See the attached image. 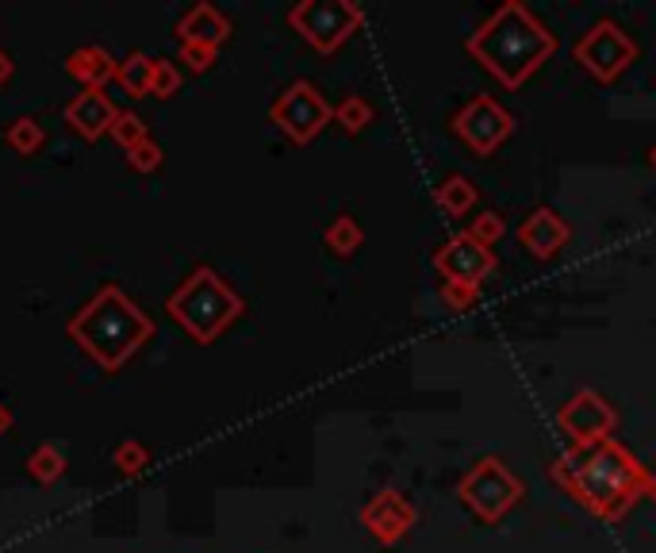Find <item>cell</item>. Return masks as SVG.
Returning <instances> with one entry per match:
<instances>
[{
    "label": "cell",
    "mask_w": 656,
    "mask_h": 553,
    "mask_svg": "<svg viewBox=\"0 0 656 553\" xmlns=\"http://www.w3.org/2000/svg\"><path fill=\"white\" fill-rule=\"evenodd\" d=\"M549 477L603 523H622L649 488V469L618 438H606L599 446H572L549 465Z\"/></svg>",
    "instance_id": "1"
},
{
    "label": "cell",
    "mask_w": 656,
    "mask_h": 553,
    "mask_svg": "<svg viewBox=\"0 0 656 553\" xmlns=\"http://www.w3.org/2000/svg\"><path fill=\"white\" fill-rule=\"evenodd\" d=\"M557 51V35L522 4L504 0L473 35L465 39V54L480 62L504 89H522Z\"/></svg>",
    "instance_id": "2"
},
{
    "label": "cell",
    "mask_w": 656,
    "mask_h": 553,
    "mask_svg": "<svg viewBox=\"0 0 656 553\" xmlns=\"http://www.w3.org/2000/svg\"><path fill=\"white\" fill-rule=\"evenodd\" d=\"M70 331L81 339V347L96 358L100 365L116 369L119 362L131 358V350L139 347L146 334L154 331L150 323L139 316L131 300L116 288H104L85 311L70 323Z\"/></svg>",
    "instance_id": "3"
},
{
    "label": "cell",
    "mask_w": 656,
    "mask_h": 553,
    "mask_svg": "<svg viewBox=\"0 0 656 553\" xmlns=\"http://www.w3.org/2000/svg\"><path fill=\"white\" fill-rule=\"evenodd\" d=\"M169 316L184 323V331L197 342H212L223 327H231L242 316V300L219 280L212 269H197L173 296H169Z\"/></svg>",
    "instance_id": "4"
},
{
    "label": "cell",
    "mask_w": 656,
    "mask_h": 553,
    "mask_svg": "<svg viewBox=\"0 0 656 553\" xmlns=\"http://www.w3.org/2000/svg\"><path fill=\"white\" fill-rule=\"evenodd\" d=\"M434 269L442 277V300L449 311H468L480 300L484 280L496 269V251L476 243L468 231L449 235L442 246L434 251Z\"/></svg>",
    "instance_id": "5"
},
{
    "label": "cell",
    "mask_w": 656,
    "mask_h": 553,
    "mask_svg": "<svg viewBox=\"0 0 656 553\" xmlns=\"http://www.w3.org/2000/svg\"><path fill=\"white\" fill-rule=\"evenodd\" d=\"M522 496L526 485L515 477V469L504 458H480L457 485V500L488 527L504 523Z\"/></svg>",
    "instance_id": "6"
},
{
    "label": "cell",
    "mask_w": 656,
    "mask_h": 553,
    "mask_svg": "<svg viewBox=\"0 0 656 553\" xmlns=\"http://www.w3.org/2000/svg\"><path fill=\"white\" fill-rule=\"evenodd\" d=\"M288 23L319 54H335L346 39L364 28V8L353 0H304L288 12Z\"/></svg>",
    "instance_id": "7"
},
{
    "label": "cell",
    "mask_w": 656,
    "mask_h": 553,
    "mask_svg": "<svg viewBox=\"0 0 656 553\" xmlns=\"http://www.w3.org/2000/svg\"><path fill=\"white\" fill-rule=\"evenodd\" d=\"M572 59L588 70L595 82L611 85L637 62V43L618 20H595L572 46Z\"/></svg>",
    "instance_id": "8"
},
{
    "label": "cell",
    "mask_w": 656,
    "mask_h": 553,
    "mask_svg": "<svg viewBox=\"0 0 656 553\" xmlns=\"http://www.w3.org/2000/svg\"><path fill=\"white\" fill-rule=\"evenodd\" d=\"M449 127H453V135L473 150V155L491 158L510 139V135H515L518 119H515V111L504 108V104L496 100V96L480 93V96H473L457 116H453Z\"/></svg>",
    "instance_id": "9"
},
{
    "label": "cell",
    "mask_w": 656,
    "mask_h": 553,
    "mask_svg": "<svg viewBox=\"0 0 656 553\" xmlns=\"http://www.w3.org/2000/svg\"><path fill=\"white\" fill-rule=\"evenodd\" d=\"M269 116L292 142H299V147H304V142H311L315 135H319L322 127L335 119V108H330L327 96L315 89L311 82H292L288 89L281 93L277 100H273Z\"/></svg>",
    "instance_id": "10"
},
{
    "label": "cell",
    "mask_w": 656,
    "mask_h": 553,
    "mask_svg": "<svg viewBox=\"0 0 656 553\" xmlns=\"http://www.w3.org/2000/svg\"><path fill=\"white\" fill-rule=\"evenodd\" d=\"M557 427H561V435H569L572 446H599L606 438H614L618 412H614V404L603 392L576 389L557 412Z\"/></svg>",
    "instance_id": "11"
},
{
    "label": "cell",
    "mask_w": 656,
    "mask_h": 553,
    "mask_svg": "<svg viewBox=\"0 0 656 553\" xmlns=\"http://www.w3.org/2000/svg\"><path fill=\"white\" fill-rule=\"evenodd\" d=\"M419 523V508L400 492V488H384L361 508V527L380 542V546H395L411 534Z\"/></svg>",
    "instance_id": "12"
},
{
    "label": "cell",
    "mask_w": 656,
    "mask_h": 553,
    "mask_svg": "<svg viewBox=\"0 0 656 553\" xmlns=\"http://www.w3.org/2000/svg\"><path fill=\"white\" fill-rule=\"evenodd\" d=\"M569 238H572V227L564 223V215H557L549 204L533 208V212L518 223V243H522L526 254L538 262L557 258V254L569 246Z\"/></svg>",
    "instance_id": "13"
},
{
    "label": "cell",
    "mask_w": 656,
    "mask_h": 553,
    "mask_svg": "<svg viewBox=\"0 0 656 553\" xmlns=\"http://www.w3.org/2000/svg\"><path fill=\"white\" fill-rule=\"evenodd\" d=\"M66 119L77 127L81 135H85V139H96V135L112 131V124H116V108H112L108 96H104L100 89H88L70 104Z\"/></svg>",
    "instance_id": "14"
},
{
    "label": "cell",
    "mask_w": 656,
    "mask_h": 553,
    "mask_svg": "<svg viewBox=\"0 0 656 553\" xmlns=\"http://www.w3.org/2000/svg\"><path fill=\"white\" fill-rule=\"evenodd\" d=\"M177 35H181V43L212 46L215 51V46L231 35V23H226L212 4H197L181 23H177Z\"/></svg>",
    "instance_id": "15"
},
{
    "label": "cell",
    "mask_w": 656,
    "mask_h": 553,
    "mask_svg": "<svg viewBox=\"0 0 656 553\" xmlns=\"http://www.w3.org/2000/svg\"><path fill=\"white\" fill-rule=\"evenodd\" d=\"M434 204L442 208L449 220H465V215L480 204V189H476L465 173H449V178L434 189Z\"/></svg>",
    "instance_id": "16"
},
{
    "label": "cell",
    "mask_w": 656,
    "mask_h": 553,
    "mask_svg": "<svg viewBox=\"0 0 656 553\" xmlns=\"http://www.w3.org/2000/svg\"><path fill=\"white\" fill-rule=\"evenodd\" d=\"M322 238H327V246L338 258H350V254H358L364 246V227L353 215H335V220L327 223V231H322Z\"/></svg>",
    "instance_id": "17"
},
{
    "label": "cell",
    "mask_w": 656,
    "mask_h": 553,
    "mask_svg": "<svg viewBox=\"0 0 656 553\" xmlns=\"http://www.w3.org/2000/svg\"><path fill=\"white\" fill-rule=\"evenodd\" d=\"M70 74L81 77L88 89H100V82L116 74V66H112V59L100 51V46H88V51H77L70 59Z\"/></svg>",
    "instance_id": "18"
},
{
    "label": "cell",
    "mask_w": 656,
    "mask_h": 553,
    "mask_svg": "<svg viewBox=\"0 0 656 553\" xmlns=\"http://www.w3.org/2000/svg\"><path fill=\"white\" fill-rule=\"evenodd\" d=\"M335 124L342 127L346 135H361L364 127L372 124V104L364 100V96L350 93L342 104H335Z\"/></svg>",
    "instance_id": "19"
},
{
    "label": "cell",
    "mask_w": 656,
    "mask_h": 553,
    "mask_svg": "<svg viewBox=\"0 0 656 553\" xmlns=\"http://www.w3.org/2000/svg\"><path fill=\"white\" fill-rule=\"evenodd\" d=\"M119 74V85H124L131 96H146L154 85V62L142 59V54H131V59L124 62V66L116 70Z\"/></svg>",
    "instance_id": "20"
},
{
    "label": "cell",
    "mask_w": 656,
    "mask_h": 553,
    "mask_svg": "<svg viewBox=\"0 0 656 553\" xmlns=\"http://www.w3.org/2000/svg\"><path fill=\"white\" fill-rule=\"evenodd\" d=\"M468 235L476 238L480 246H496V243H504V235H507V223H504V215L499 212H480V215H473V227H468Z\"/></svg>",
    "instance_id": "21"
},
{
    "label": "cell",
    "mask_w": 656,
    "mask_h": 553,
    "mask_svg": "<svg viewBox=\"0 0 656 553\" xmlns=\"http://www.w3.org/2000/svg\"><path fill=\"white\" fill-rule=\"evenodd\" d=\"M8 142H12L20 155H35L43 147V127L35 119H15V127L8 131Z\"/></svg>",
    "instance_id": "22"
},
{
    "label": "cell",
    "mask_w": 656,
    "mask_h": 553,
    "mask_svg": "<svg viewBox=\"0 0 656 553\" xmlns=\"http://www.w3.org/2000/svg\"><path fill=\"white\" fill-rule=\"evenodd\" d=\"M112 135H116L124 147H139V142H146V127H142V119L135 116V111H116V124H112Z\"/></svg>",
    "instance_id": "23"
},
{
    "label": "cell",
    "mask_w": 656,
    "mask_h": 553,
    "mask_svg": "<svg viewBox=\"0 0 656 553\" xmlns=\"http://www.w3.org/2000/svg\"><path fill=\"white\" fill-rule=\"evenodd\" d=\"M28 465H31V472H35L39 480H54L62 469H66V461H62V454L54 450V446H43V450H39Z\"/></svg>",
    "instance_id": "24"
},
{
    "label": "cell",
    "mask_w": 656,
    "mask_h": 553,
    "mask_svg": "<svg viewBox=\"0 0 656 553\" xmlns=\"http://www.w3.org/2000/svg\"><path fill=\"white\" fill-rule=\"evenodd\" d=\"M177 85H181V74H177L169 62H154V85H150V93L154 96H173Z\"/></svg>",
    "instance_id": "25"
},
{
    "label": "cell",
    "mask_w": 656,
    "mask_h": 553,
    "mask_svg": "<svg viewBox=\"0 0 656 553\" xmlns=\"http://www.w3.org/2000/svg\"><path fill=\"white\" fill-rule=\"evenodd\" d=\"M181 54H184V62H189L192 70H208L215 62V51L212 46H197V43H184L181 46Z\"/></svg>",
    "instance_id": "26"
},
{
    "label": "cell",
    "mask_w": 656,
    "mask_h": 553,
    "mask_svg": "<svg viewBox=\"0 0 656 553\" xmlns=\"http://www.w3.org/2000/svg\"><path fill=\"white\" fill-rule=\"evenodd\" d=\"M131 162H135V170H154V166L161 162V150L154 147V142H139V147L131 150Z\"/></svg>",
    "instance_id": "27"
},
{
    "label": "cell",
    "mask_w": 656,
    "mask_h": 553,
    "mask_svg": "<svg viewBox=\"0 0 656 553\" xmlns=\"http://www.w3.org/2000/svg\"><path fill=\"white\" fill-rule=\"evenodd\" d=\"M116 465L124 472H139L142 465H146V454L139 450V446H119V450H116Z\"/></svg>",
    "instance_id": "28"
},
{
    "label": "cell",
    "mask_w": 656,
    "mask_h": 553,
    "mask_svg": "<svg viewBox=\"0 0 656 553\" xmlns=\"http://www.w3.org/2000/svg\"><path fill=\"white\" fill-rule=\"evenodd\" d=\"M8 74H12V62H8V54L0 51V82H4Z\"/></svg>",
    "instance_id": "29"
},
{
    "label": "cell",
    "mask_w": 656,
    "mask_h": 553,
    "mask_svg": "<svg viewBox=\"0 0 656 553\" xmlns=\"http://www.w3.org/2000/svg\"><path fill=\"white\" fill-rule=\"evenodd\" d=\"M645 500L656 503V472H649V488H645Z\"/></svg>",
    "instance_id": "30"
},
{
    "label": "cell",
    "mask_w": 656,
    "mask_h": 553,
    "mask_svg": "<svg viewBox=\"0 0 656 553\" xmlns=\"http://www.w3.org/2000/svg\"><path fill=\"white\" fill-rule=\"evenodd\" d=\"M8 423H12V415H8L4 407H0V435H4V430H8Z\"/></svg>",
    "instance_id": "31"
},
{
    "label": "cell",
    "mask_w": 656,
    "mask_h": 553,
    "mask_svg": "<svg viewBox=\"0 0 656 553\" xmlns=\"http://www.w3.org/2000/svg\"><path fill=\"white\" fill-rule=\"evenodd\" d=\"M649 166H653V170H656V142H653V147H649Z\"/></svg>",
    "instance_id": "32"
}]
</instances>
